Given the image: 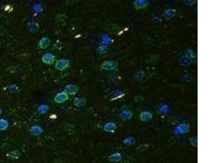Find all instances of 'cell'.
<instances>
[{"instance_id":"12","label":"cell","mask_w":218,"mask_h":163,"mask_svg":"<svg viewBox=\"0 0 218 163\" xmlns=\"http://www.w3.org/2000/svg\"><path fill=\"white\" fill-rule=\"evenodd\" d=\"M74 105L77 107H83L86 105V100L84 98H76L74 100Z\"/></svg>"},{"instance_id":"19","label":"cell","mask_w":218,"mask_h":163,"mask_svg":"<svg viewBox=\"0 0 218 163\" xmlns=\"http://www.w3.org/2000/svg\"><path fill=\"white\" fill-rule=\"evenodd\" d=\"M2 113H3V111H2V109H0V115H1V114H2Z\"/></svg>"},{"instance_id":"3","label":"cell","mask_w":218,"mask_h":163,"mask_svg":"<svg viewBox=\"0 0 218 163\" xmlns=\"http://www.w3.org/2000/svg\"><path fill=\"white\" fill-rule=\"evenodd\" d=\"M68 98H69L68 95L65 91H62V92L57 93L56 95L55 98H54V101L57 104H63L68 100Z\"/></svg>"},{"instance_id":"9","label":"cell","mask_w":218,"mask_h":163,"mask_svg":"<svg viewBox=\"0 0 218 163\" xmlns=\"http://www.w3.org/2000/svg\"><path fill=\"white\" fill-rule=\"evenodd\" d=\"M116 129H117L116 124L113 122H108L104 126V130L107 132H114Z\"/></svg>"},{"instance_id":"6","label":"cell","mask_w":218,"mask_h":163,"mask_svg":"<svg viewBox=\"0 0 218 163\" xmlns=\"http://www.w3.org/2000/svg\"><path fill=\"white\" fill-rule=\"evenodd\" d=\"M50 43H51V41L48 38H43L39 40V42H38V46L39 48H42V49H46L48 48L49 46H50Z\"/></svg>"},{"instance_id":"13","label":"cell","mask_w":218,"mask_h":163,"mask_svg":"<svg viewBox=\"0 0 218 163\" xmlns=\"http://www.w3.org/2000/svg\"><path fill=\"white\" fill-rule=\"evenodd\" d=\"M9 126V123L6 119H0V131H6Z\"/></svg>"},{"instance_id":"5","label":"cell","mask_w":218,"mask_h":163,"mask_svg":"<svg viewBox=\"0 0 218 163\" xmlns=\"http://www.w3.org/2000/svg\"><path fill=\"white\" fill-rule=\"evenodd\" d=\"M64 91L67 95H75L79 91V87L75 85H67L65 87Z\"/></svg>"},{"instance_id":"16","label":"cell","mask_w":218,"mask_h":163,"mask_svg":"<svg viewBox=\"0 0 218 163\" xmlns=\"http://www.w3.org/2000/svg\"><path fill=\"white\" fill-rule=\"evenodd\" d=\"M20 152L19 151H13V152H10V153H7V156L8 157H10L11 158H14V159H16V158H19V156H20Z\"/></svg>"},{"instance_id":"8","label":"cell","mask_w":218,"mask_h":163,"mask_svg":"<svg viewBox=\"0 0 218 163\" xmlns=\"http://www.w3.org/2000/svg\"><path fill=\"white\" fill-rule=\"evenodd\" d=\"M30 133L33 135H39L43 133V129L39 126H34L30 129Z\"/></svg>"},{"instance_id":"11","label":"cell","mask_w":218,"mask_h":163,"mask_svg":"<svg viewBox=\"0 0 218 163\" xmlns=\"http://www.w3.org/2000/svg\"><path fill=\"white\" fill-rule=\"evenodd\" d=\"M109 160L112 162H118L122 160V156L119 153H114L109 157Z\"/></svg>"},{"instance_id":"4","label":"cell","mask_w":218,"mask_h":163,"mask_svg":"<svg viewBox=\"0 0 218 163\" xmlns=\"http://www.w3.org/2000/svg\"><path fill=\"white\" fill-rule=\"evenodd\" d=\"M55 56L51 53H46L42 56V61L46 64H52L55 61Z\"/></svg>"},{"instance_id":"15","label":"cell","mask_w":218,"mask_h":163,"mask_svg":"<svg viewBox=\"0 0 218 163\" xmlns=\"http://www.w3.org/2000/svg\"><path fill=\"white\" fill-rule=\"evenodd\" d=\"M123 144L126 145H133L135 144V139L133 137H128L123 140Z\"/></svg>"},{"instance_id":"10","label":"cell","mask_w":218,"mask_h":163,"mask_svg":"<svg viewBox=\"0 0 218 163\" xmlns=\"http://www.w3.org/2000/svg\"><path fill=\"white\" fill-rule=\"evenodd\" d=\"M119 117L123 120H129L133 117V113L129 110H124L119 114Z\"/></svg>"},{"instance_id":"18","label":"cell","mask_w":218,"mask_h":163,"mask_svg":"<svg viewBox=\"0 0 218 163\" xmlns=\"http://www.w3.org/2000/svg\"><path fill=\"white\" fill-rule=\"evenodd\" d=\"M144 74H144L143 71H137V72L135 74V78H136L137 80L140 81V80H141V79L143 78Z\"/></svg>"},{"instance_id":"2","label":"cell","mask_w":218,"mask_h":163,"mask_svg":"<svg viewBox=\"0 0 218 163\" xmlns=\"http://www.w3.org/2000/svg\"><path fill=\"white\" fill-rule=\"evenodd\" d=\"M69 65V61L68 60L65 59H61L57 61V63L55 64V67L57 70H65V68H67Z\"/></svg>"},{"instance_id":"1","label":"cell","mask_w":218,"mask_h":163,"mask_svg":"<svg viewBox=\"0 0 218 163\" xmlns=\"http://www.w3.org/2000/svg\"><path fill=\"white\" fill-rule=\"evenodd\" d=\"M118 66V63L116 61H114V60L104 61L101 65V68L105 69V70H113V69L117 68Z\"/></svg>"},{"instance_id":"7","label":"cell","mask_w":218,"mask_h":163,"mask_svg":"<svg viewBox=\"0 0 218 163\" xmlns=\"http://www.w3.org/2000/svg\"><path fill=\"white\" fill-rule=\"evenodd\" d=\"M140 119L142 121H149L152 119V114L149 112L144 111L140 115Z\"/></svg>"},{"instance_id":"17","label":"cell","mask_w":218,"mask_h":163,"mask_svg":"<svg viewBox=\"0 0 218 163\" xmlns=\"http://www.w3.org/2000/svg\"><path fill=\"white\" fill-rule=\"evenodd\" d=\"M48 110V107L47 105H40L39 107H38V111L40 113H46Z\"/></svg>"},{"instance_id":"14","label":"cell","mask_w":218,"mask_h":163,"mask_svg":"<svg viewBox=\"0 0 218 163\" xmlns=\"http://www.w3.org/2000/svg\"><path fill=\"white\" fill-rule=\"evenodd\" d=\"M134 5L137 8V9H141V8H144L146 6L148 5V3L145 1H135L134 2Z\"/></svg>"}]
</instances>
